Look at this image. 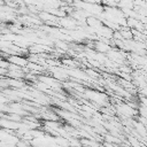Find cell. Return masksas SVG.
Listing matches in <instances>:
<instances>
[{"label":"cell","mask_w":147,"mask_h":147,"mask_svg":"<svg viewBox=\"0 0 147 147\" xmlns=\"http://www.w3.org/2000/svg\"><path fill=\"white\" fill-rule=\"evenodd\" d=\"M136 130L138 132V136H142V137H147V129L146 125H144L142 123H136Z\"/></svg>","instance_id":"6da1fadb"},{"label":"cell","mask_w":147,"mask_h":147,"mask_svg":"<svg viewBox=\"0 0 147 147\" xmlns=\"http://www.w3.org/2000/svg\"><path fill=\"white\" fill-rule=\"evenodd\" d=\"M106 141L107 142H110V144H118V142H121V140L119 139H117V138H115L114 136H109V134H107L106 136Z\"/></svg>","instance_id":"7a4b0ae2"},{"label":"cell","mask_w":147,"mask_h":147,"mask_svg":"<svg viewBox=\"0 0 147 147\" xmlns=\"http://www.w3.org/2000/svg\"><path fill=\"white\" fill-rule=\"evenodd\" d=\"M96 45H98L96 48H98L99 51H101V52H106V51H109V49H110V47H109L108 45H105V44H102V42H98Z\"/></svg>","instance_id":"3957f363"}]
</instances>
